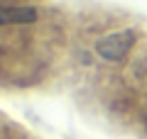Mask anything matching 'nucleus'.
I'll return each mask as SVG.
<instances>
[{
    "mask_svg": "<svg viewBox=\"0 0 147 139\" xmlns=\"http://www.w3.org/2000/svg\"><path fill=\"white\" fill-rule=\"evenodd\" d=\"M64 71L93 108L113 120H147V20L113 5L64 10Z\"/></svg>",
    "mask_w": 147,
    "mask_h": 139,
    "instance_id": "obj_1",
    "label": "nucleus"
},
{
    "mask_svg": "<svg viewBox=\"0 0 147 139\" xmlns=\"http://www.w3.org/2000/svg\"><path fill=\"white\" fill-rule=\"evenodd\" d=\"M64 12L0 7V88H30L64 71Z\"/></svg>",
    "mask_w": 147,
    "mask_h": 139,
    "instance_id": "obj_2",
    "label": "nucleus"
},
{
    "mask_svg": "<svg viewBox=\"0 0 147 139\" xmlns=\"http://www.w3.org/2000/svg\"><path fill=\"white\" fill-rule=\"evenodd\" d=\"M0 139H37V137L30 129H25L20 122H15V120L0 112Z\"/></svg>",
    "mask_w": 147,
    "mask_h": 139,
    "instance_id": "obj_3",
    "label": "nucleus"
},
{
    "mask_svg": "<svg viewBox=\"0 0 147 139\" xmlns=\"http://www.w3.org/2000/svg\"><path fill=\"white\" fill-rule=\"evenodd\" d=\"M44 0H0V7H39Z\"/></svg>",
    "mask_w": 147,
    "mask_h": 139,
    "instance_id": "obj_4",
    "label": "nucleus"
},
{
    "mask_svg": "<svg viewBox=\"0 0 147 139\" xmlns=\"http://www.w3.org/2000/svg\"><path fill=\"white\" fill-rule=\"evenodd\" d=\"M145 129H147V120H145Z\"/></svg>",
    "mask_w": 147,
    "mask_h": 139,
    "instance_id": "obj_5",
    "label": "nucleus"
}]
</instances>
